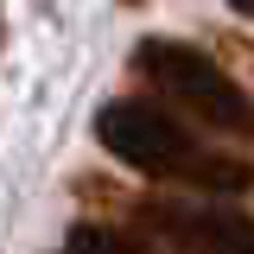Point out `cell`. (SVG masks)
Instances as JSON below:
<instances>
[{
  "instance_id": "3",
  "label": "cell",
  "mask_w": 254,
  "mask_h": 254,
  "mask_svg": "<svg viewBox=\"0 0 254 254\" xmlns=\"http://www.w3.org/2000/svg\"><path fill=\"white\" fill-rule=\"evenodd\" d=\"M127 216L172 254H254V210L216 197H133Z\"/></svg>"
},
{
  "instance_id": "5",
  "label": "cell",
  "mask_w": 254,
  "mask_h": 254,
  "mask_svg": "<svg viewBox=\"0 0 254 254\" xmlns=\"http://www.w3.org/2000/svg\"><path fill=\"white\" fill-rule=\"evenodd\" d=\"M229 6H235V13H242V19H254V0H229Z\"/></svg>"
},
{
  "instance_id": "1",
  "label": "cell",
  "mask_w": 254,
  "mask_h": 254,
  "mask_svg": "<svg viewBox=\"0 0 254 254\" xmlns=\"http://www.w3.org/2000/svg\"><path fill=\"white\" fill-rule=\"evenodd\" d=\"M95 140L140 178L185 185L190 197H254V159L203 146L165 102H108L95 115Z\"/></svg>"
},
{
  "instance_id": "2",
  "label": "cell",
  "mask_w": 254,
  "mask_h": 254,
  "mask_svg": "<svg viewBox=\"0 0 254 254\" xmlns=\"http://www.w3.org/2000/svg\"><path fill=\"white\" fill-rule=\"evenodd\" d=\"M133 76L165 102L190 115L210 133H229V140H254V95L222 70L210 51H197L185 38H140L133 45Z\"/></svg>"
},
{
  "instance_id": "4",
  "label": "cell",
  "mask_w": 254,
  "mask_h": 254,
  "mask_svg": "<svg viewBox=\"0 0 254 254\" xmlns=\"http://www.w3.org/2000/svg\"><path fill=\"white\" fill-rule=\"evenodd\" d=\"M58 254H159V248H146V242L127 235V229H108V222H76Z\"/></svg>"
}]
</instances>
